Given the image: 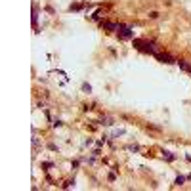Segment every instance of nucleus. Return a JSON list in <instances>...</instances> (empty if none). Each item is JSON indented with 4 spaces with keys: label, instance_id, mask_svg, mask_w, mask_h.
I'll return each mask as SVG.
<instances>
[{
    "label": "nucleus",
    "instance_id": "8",
    "mask_svg": "<svg viewBox=\"0 0 191 191\" xmlns=\"http://www.w3.org/2000/svg\"><path fill=\"white\" fill-rule=\"evenodd\" d=\"M149 17H151V19H157V17H159V13H157V12H151V13H149Z\"/></svg>",
    "mask_w": 191,
    "mask_h": 191
},
{
    "label": "nucleus",
    "instance_id": "1",
    "mask_svg": "<svg viewBox=\"0 0 191 191\" xmlns=\"http://www.w3.org/2000/svg\"><path fill=\"white\" fill-rule=\"evenodd\" d=\"M134 46L140 52H143V54H153V56L157 54V44H155V42H147V40H138V38H136V40H134Z\"/></svg>",
    "mask_w": 191,
    "mask_h": 191
},
{
    "label": "nucleus",
    "instance_id": "3",
    "mask_svg": "<svg viewBox=\"0 0 191 191\" xmlns=\"http://www.w3.org/2000/svg\"><path fill=\"white\" fill-rule=\"evenodd\" d=\"M155 57L159 59L160 63H176V59H174L170 54H155Z\"/></svg>",
    "mask_w": 191,
    "mask_h": 191
},
{
    "label": "nucleus",
    "instance_id": "4",
    "mask_svg": "<svg viewBox=\"0 0 191 191\" xmlns=\"http://www.w3.org/2000/svg\"><path fill=\"white\" fill-rule=\"evenodd\" d=\"M101 27H105L109 31H119V29H121L119 23H111V21H101Z\"/></svg>",
    "mask_w": 191,
    "mask_h": 191
},
{
    "label": "nucleus",
    "instance_id": "2",
    "mask_svg": "<svg viewBox=\"0 0 191 191\" xmlns=\"http://www.w3.org/2000/svg\"><path fill=\"white\" fill-rule=\"evenodd\" d=\"M119 36L121 38H134V31L130 29V27L121 25V29H119Z\"/></svg>",
    "mask_w": 191,
    "mask_h": 191
},
{
    "label": "nucleus",
    "instance_id": "6",
    "mask_svg": "<svg viewBox=\"0 0 191 191\" xmlns=\"http://www.w3.org/2000/svg\"><path fill=\"white\" fill-rule=\"evenodd\" d=\"M184 182H185V178H184V176H178V178H176V185H182Z\"/></svg>",
    "mask_w": 191,
    "mask_h": 191
},
{
    "label": "nucleus",
    "instance_id": "7",
    "mask_svg": "<svg viewBox=\"0 0 191 191\" xmlns=\"http://www.w3.org/2000/svg\"><path fill=\"white\" fill-rule=\"evenodd\" d=\"M164 157H166V159H168V160H174V155H170V153H168V151H164Z\"/></svg>",
    "mask_w": 191,
    "mask_h": 191
},
{
    "label": "nucleus",
    "instance_id": "5",
    "mask_svg": "<svg viewBox=\"0 0 191 191\" xmlns=\"http://www.w3.org/2000/svg\"><path fill=\"white\" fill-rule=\"evenodd\" d=\"M180 63V69L185 71V73H191V63H187V61H178Z\"/></svg>",
    "mask_w": 191,
    "mask_h": 191
}]
</instances>
